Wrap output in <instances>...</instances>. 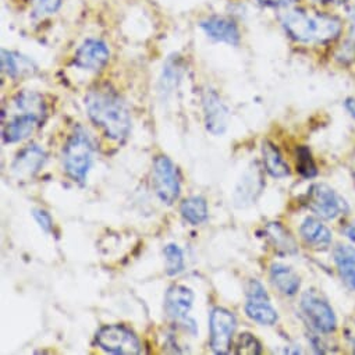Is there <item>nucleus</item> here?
<instances>
[{
    "mask_svg": "<svg viewBox=\"0 0 355 355\" xmlns=\"http://www.w3.org/2000/svg\"><path fill=\"white\" fill-rule=\"evenodd\" d=\"M194 304V293L191 288L180 284L168 287L164 297V311L171 319H183L187 316Z\"/></svg>",
    "mask_w": 355,
    "mask_h": 355,
    "instance_id": "12",
    "label": "nucleus"
},
{
    "mask_svg": "<svg viewBox=\"0 0 355 355\" xmlns=\"http://www.w3.org/2000/svg\"><path fill=\"white\" fill-rule=\"evenodd\" d=\"M300 233L306 244L316 248H326L331 243V232L315 218H306L301 225Z\"/></svg>",
    "mask_w": 355,
    "mask_h": 355,
    "instance_id": "19",
    "label": "nucleus"
},
{
    "mask_svg": "<svg viewBox=\"0 0 355 355\" xmlns=\"http://www.w3.org/2000/svg\"><path fill=\"white\" fill-rule=\"evenodd\" d=\"M347 24L349 27H355V0H352L351 3H348L343 10H341Z\"/></svg>",
    "mask_w": 355,
    "mask_h": 355,
    "instance_id": "34",
    "label": "nucleus"
},
{
    "mask_svg": "<svg viewBox=\"0 0 355 355\" xmlns=\"http://www.w3.org/2000/svg\"><path fill=\"white\" fill-rule=\"evenodd\" d=\"M308 208L322 219L330 220L348 212L347 202L327 184H313L306 196Z\"/></svg>",
    "mask_w": 355,
    "mask_h": 355,
    "instance_id": "6",
    "label": "nucleus"
},
{
    "mask_svg": "<svg viewBox=\"0 0 355 355\" xmlns=\"http://www.w3.org/2000/svg\"><path fill=\"white\" fill-rule=\"evenodd\" d=\"M270 279L277 290L284 295H294L300 290L301 280L298 275L288 266L273 263L270 266Z\"/></svg>",
    "mask_w": 355,
    "mask_h": 355,
    "instance_id": "20",
    "label": "nucleus"
},
{
    "mask_svg": "<svg viewBox=\"0 0 355 355\" xmlns=\"http://www.w3.org/2000/svg\"><path fill=\"white\" fill-rule=\"evenodd\" d=\"M334 263L345 287L355 291V248L347 244H340L333 251Z\"/></svg>",
    "mask_w": 355,
    "mask_h": 355,
    "instance_id": "16",
    "label": "nucleus"
},
{
    "mask_svg": "<svg viewBox=\"0 0 355 355\" xmlns=\"http://www.w3.org/2000/svg\"><path fill=\"white\" fill-rule=\"evenodd\" d=\"M345 107H347L348 113L355 119V96L348 98V99L345 101Z\"/></svg>",
    "mask_w": 355,
    "mask_h": 355,
    "instance_id": "36",
    "label": "nucleus"
},
{
    "mask_svg": "<svg viewBox=\"0 0 355 355\" xmlns=\"http://www.w3.org/2000/svg\"><path fill=\"white\" fill-rule=\"evenodd\" d=\"M279 24L293 42L313 46L336 45L348 28L341 12L302 3L279 12Z\"/></svg>",
    "mask_w": 355,
    "mask_h": 355,
    "instance_id": "1",
    "label": "nucleus"
},
{
    "mask_svg": "<svg viewBox=\"0 0 355 355\" xmlns=\"http://www.w3.org/2000/svg\"><path fill=\"white\" fill-rule=\"evenodd\" d=\"M254 2L261 8L283 12V10L290 9V8L301 5L304 0H254Z\"/></svg>",
    "mask_w": 355,
    "mask_h": 355,
    "instance_id": "29",
    "label": "nucleus"
},
{
    "mask_svg": "<svg viewBox=\"0 0 355 355\" xmlns=\"http://www.w3.org/2000/svg\"><path fill=\"white\" fill-rule=\"evenodd\" d=\"M262 156H263V166L265 170L275 177V179H283V177L290 175L288 164L282 157L279 149L269 141H263L262 144Z\"/></svg>",
    "mask_w": 355,
    "mask_h": 355,
    "instance_id": "21",
    "label": "nucleus"
},
{
    "mask_svg": "<svg viewBox=\"0 0 355 355\" xmlns=\"http://www.w3.org/2000/svg\"><path fill=\"white\" fill-rule=\"evenodd\" d=\"M345 37L352 42V45L355 46V27H349L347 28V33H345Z\"/></svg>",
    "mask_w": 355,
    "mask_h": 355,
    "instance_id": "37",
    "label": "nucleus"
},
{
    "mask_svg": "<svg viewBox=\"0 0 355 355\" xmlns=\"http://www.w3.org/2000/svg\"><path fill=\"white\" fill-rule=\"evenodd\" d=\"M13 105L17 110H20L23 113L35 114L44 120L46 106H45L44 98L40 94L33 92V91H23L15 96Z\"/></svg>",
    "mask_w": 355,
    "mask_h": 355,
    "instance_id": "23",
    "label": "nucleus"
},
{
    "mask_svg": "<svg viewBox=\"0 0 355 355\" xmlns=\"http://www.w3.org/2000/svg\"><path fill=\"white\" fill-rule=\"evenodd\" d=\"M200 27L214 41L225 42L233 46L240 45L241 33L233 19L225 16H209L200 23Z\"/></svg>",
    "mask_w": 355,
    "mask_h": 355,
    "instance_id": "11",
    "label": "nucleus"
},
{
    "mask_svg": "<svg viewBox=\"0 0 355 355\" xmlns=\"http://www.w3.org/2000/svg\"><path fill=\"white\" fill-rule=\"evenodd\" d=\"M247 297L248 300H269L265 287L255 279L250 280L247 284Z\"/></svg>",
    "mask_w": 355,
    "mask_h": 355,
    "instance_id": "32",
    "label": "nucleus"
},
{
    "mask_svg": "<svg viewBox=\"0 0 355 355\" xmlns=\"http://www.w3.org/2000/svg\"><path fill=\"white\" fill-rule=\"evenodd\" d=\"M343 233L345 234V237H348L351 241H355V223L348 225L347 227H344Z\"/></svg>",
    "mask_w": 355,
    "mask_h": 355,
    "instance_id": "35",
    "label": "nucleus"
},
{
    "mask_svg": "<svg viewBox=\"0 0 355 355\" xmlns=\"http://www.w3.org/2000/svg\"><path fill=\"white\" fill-rule=\"evenodd\" d=\"M237 327L236 316L225 308H214L209 318L211 348L218 355L230 352L232 340Z\"/></svg>",
    "mask_w": 355,
    "mask_h": 355,
    "instance_id": "7",
    "label": "nucleus"
},
{
    "mask_svg": "<svg viewBox=\"0 0 355 355\" xmlns=\"http://www.w3.org/2000/svg\"><path fill=\"white\" fill-rule=\"evenodd\" d=\"M164 257H166V273L168 276L179 275L184 269V257L183 251L177 244H168L164 247Z\"/></svg>",
    "mask_w": 355,
    "mask_h": 355,
    "instance_id": "26",
    "label": "nucleus"
},
{
    "mask_svg": "<svg viewBox=\"0 0 355 355\" xmlns=\"http://www.w3.org/2000/svg\"><path fill=\"white\" fill-rule=\"evenodd\" d=\"M152 186L157 198L173 205L180 196V180L177 168L167 156H156L152 166Z\"/></svg>",
    "mask_w": 355,
    "mask_h": 355,
    "instance_id": "4",
    "label": "nucleus"
},
{
    "mask_svg": "<svg viewBox=\"0 0 355 355\" xmlns=\"http://www.w3.org/2000/svg\"><path fill=\"white\" fill-rule=\"evenodd\" d=\"M92 159L94 144L88 132L83 127H77L63 149V164L70 179L84 184L92 164Z\"/></svg>",
    "mask_w": 355,
    "mask_h": 355,
    "instance_id": "3",
    "label": "nucleus"
},
{
    "mask_svg": "<svg viewBox=\"0 0 355 355\" xmlns=\"http://www.w3.org/2000/svg\"><path fill=\"white\" fill-rule=\"evenodd\" d=\"M96 344L106 352L117 355H138L141 354L139 338L121 324L103 326L96 333Z\"/></svg>",
    "mask_w": 355,
    "mask_h": 355,
    "instance_id": "5",
    "label": "nucleus"
},
{
    "mask_svg": "<svg viewBox=\"0 0 355 355\" xmlns=\"http://www.w3.org/2000/svg\"><path fill=\"white\" fill-rule=\"evenodd\" d=\"M180 212L189 223L198 226L208 219V204L202 197H190L182 202Z\"/></svg>",
    "mask_w": 355,
    "mask_h": 355,
    "instance_id": "24",
    "label": "nucleus"
},
{
    "mask_svg": "<svg viewBox=\"0 0 355 355\" xmlns=\"http://www.w3.org/2000/svg\"><path fill=\"white\" fill-rule=\"evenodd\" d=\"M202 106L207 130L214 135H222L229 124V109L216 91L207 89L202 95Z\"/></svg>",
    "mask_w": 355,
    "mask_h": 355,
    "instance_id": "9",
    "label": "nucleus"
},
{
    "mask_svg": "<svg viewBox=\"0 0 355 355\" xmlns=\"http://www.w3.org/2000/svg\"><path fill=\"white\" fill-rule=\"evenodd\" d=\"M63 0H34L35 12L41 16H49L55 15L60 6Z\"/></svg>",
    "mask_w": 355,
    "mask_h": 355,
    "instance_id": "30",
    "label": "nucleus"
},
{
    "mask_svg": "<svg viewBox=\"0 0 355 355\" xmlns=\"http://www.w3.org/2000/svg\"><path fill=\"white\" fill-rule=\"evenodd\" d=\"M245 313L250 319L266 326L275 324L279 318L269 300H248L245 304Z\"/></svg>",
    "mask_w": 355,
    "mask_h": 355,
    "instance_id": "22",
    "label": "nucleus"
},
{
    "mask_svg": "<svg viewBox=\"0 0 355 355\" xmlns=\"http://www.w3.org/2000/svg\"><path fill=\"white\" fill-rule=\"evenodd\" d=\"M263 189L262 173L257 164L251 167L239 183L234 193V204L239 208H245L252 204Z\"/></svg>",
    "mask_w": 355,
    "mask_h": 355,
    "instance_id": "13",
    "label": "nucleus"
},
{
    "mask_svg": "<svg viewBox=\"0 0 355 355\" xmlns=\"http://www.w3.org/2000/svg\"><path fill=\"white\" fill-rule=\"evenodd\" d=\"M85 106L92 123L103 130L107 138L121 142L131 130V116L125 102L109 87L91 89L85 96Z\"/></svg>",
    "mask_w": 355,
    "mask_h": 355,
    "instance_id": "2",
    "label": "nucleus"
},
{
    "mask_svg": "<svg viewBox=\"0 0 355 355\" xmlns=\"http://www.w3.org/2000/svg\"><path fill=\"white\" fill-rule=\"evenodd\" d=\"M306 5L320 8V9H330V10H338L341 12L352 0H304Z\"/></svg>",
    "mask_w": 355,
    "mask_h": 355,
    "instance_id": "31",
    "label": "nucleus"
},
{
    "mask_svg": "<svg viewBox=\"0 0 355 355\" xmlns=\"http://www.w3.org/2000/svg\"><path fill=\"white\" fill-rule=\"evenodd\" d=\"M110 51L101 40H87L74 55V64L78 69L98 73L109 62Z\"/></svg>",
    "mask_w": 355,
    "mask_h": 355,
    "instance_id": "10",
    "label": "nucleus"
},
{
    "mask_svg": "<svg viewBox=\"0 0 355 355\" xmlns=\"http://www.w3.org/2000/svg\"><path fill=\"white\" fill-rule=\"evenodd\" d=\"M46 160V153L38 145H30L24 148L15 159L12 168L19 179H30L34 177Z\"/></svg>",
    "mask_w": 355,
    "mask_h": 355,
    "instance_id": "14",
    "label": "nucleus"
},
{
    "mask_svg": "<svg viewBox=\"0 0 355 355\" xmlns=\"http://www.w3.org/2000/svg\"><path fill=\"white\" fill-rule=\"evenodd\" d=\"M182 74H183V66H182L180 58L179 56L168 58L163 67V73L160 78L162 92H171L177 87V84L180 83Z\"/></svg>",
    "mask_w": 355,
    "mask_h": 355,
    "instance_id": "25",
    "label": "nucleus"
},
{
    "mask_svg": "<svg viewBox=\"0 0 355 355\" xmlns=\"http://www.w3.org/2000/svg\"><path fill=\"white\" fill-rule=\"evenodd\" d=\"M262 352L259 341L250 333H241L237 344H236V354L239 355H259Z\"/></svg>",
    "mask_w": 355,
    "mask_h": 355,
    "instance_id": "28",
    "label": "nucleus"
},
{
    "mask_svg": "<svg viewBox=\"0 0 355 355\" xmlns=\"http://www.w3.org/2000/svg\"><path fill=\"white\" fill-rule=\"evenodd\" d=\"M42 121L41 117L31 113H20L12 121L5 124L2 131V138L5 144H15L28 138L37 125Z\"/></svg>",
    "mask_w": 355,
    "mask_h": 355,
    "instance_id": "15",
    "label": "nucleus"
},
{
    "mask_svg": "<svg viewBox=\"0 0 355 355\" xmlns=\"http://www.w3.org/2000/svg\"><path fill=\"white\" fill-rule=\"evenodd\" d=\"M266 237L279 255H295L298 252L297 243L291 233L279 222H272L265 229Z\"/></svg>",
    "mask_w": 355,
    "mask_h": 355,
    "instance_id": "17",
    "label": "nucleus"
},
{
    "mask_svg": "<svg viewBox=\"0 0 355 355\" xmlns=\"http://www.w3.org/2000/svg\"><path fill=\"white\" fill-rule=\"evenodd\" d=\"M35 70H37L35 64L28 58L17 52L6 51V49L2 51V71L8 77L17 80L24 76H33Z\"/></svg>",
    "mask_w": 355,
    "mask_h": 355,
    "instance_id": "18",
    "label": "nucleus"
},
{
    "mask_svg": "<svg viewBox=\"0 0 355 355\" xmlns=\"http://www.w3.org/2000/svg\"><path fill=\"white\" fill-rule=\"evenodd\" d=\"M295 155H297V171L302 177H305V179H312V177H315L318 174V168L312 159L311 150L306 146L301 145L297 148Z\"/></svg>",
    "mask_w": 355,
    "mask_h": 355,
    "instance_id": "27",
    "label": "nucleus"
},
{
    "mask_svg": "<svg viewBox=\"0 0 355 355\" xmlns=\"http://www.w3.org/2000/svg\"><path fill=\"white\" fill-rule=\"evenodd\" d=\"M33 216L35 219V222L40 225V227L45 232V233H51L52 227H53V222L51 215L46 211L42 209H34L33 211Z\"/></svg>",
    "mask_w": 355,
    "mask_h": 355,
    "instance_id": "33",
    "label": "nucleus"
},
{
    "mask_svg": "<svg viewBox=\"0 0 355 355\" xmlns=\"http://www.w3.org/2000/svg\"><path fill=\"white\" fill-rule=\"evenodd\" d=\"M301 309L313 329L322 333H331L336 330L337 319L333 308L315 291H305L301 297Z\"/></svg>",
    "mask_w": 355,
    "mask_h": 355,
    "instance_id": "8",
    "label": "nucleus"
}]
</instances>
